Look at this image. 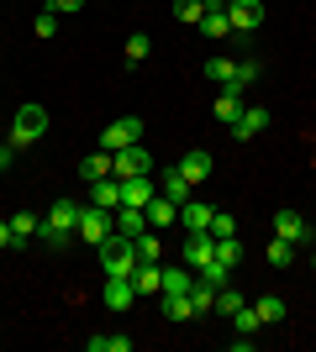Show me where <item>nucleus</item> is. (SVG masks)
Returning a JSON list of instances; mask_svg holds the SVG:
<instances>
[{"mask_svg":"<svg viewBox=\"0 0 316 352\" xmlns=\"http://www.w3.org/2000/svg\"><path fill=\"white\" fill-rule=\"evenodd\" d=\"M143 132H148V126H143V116H116V121L101 132V147H105V153H121V147L143 142Z\"/></svg>","mask_w":316,"mask_h":352,"instance_id":"5","label":"nucleus"},{"mask_svg":"<svg viewBox=\"0 0 316 352\" xmlns=\"http://www.w3.org/2000/svg\"><path fill=\"white\" fill-rule=\"evenodd\" d=\"M190 305H196V316H211V310H216V289H211L200 274H196V284H190Z\"/></svg>","mask_w":316,"mask_h":352,"instance_id":"26","label":"nucleus"},{"mask_svg":"<svg viewBox=\"0 0 316 352\" xmlns=\"http://www.w3.org/2000/svg\"><path fill=\"white\" fill-rule=\"evenodd\" d=\"M111 174H116V158H111L105 147H95L90 158L79 163V179H85V184H95V179H111Z\"/></svg>","mask_w":316,"mask_h":352,"instance_id":"17","label":"nucleus"},{"mask_svg":"<svg viewBox=\"0 0 316 352\" xmlns=\"http://www.w3.org/2000/svg\"><path fill=\"white\" fill-rule=\"evenodd\" d=\"M253 79H258V63H253V58H242V63H238V69H232V79H227V85H222V89H238V95H242V89L253 85Z\"/></svg>","mask_w":316,"mask_h":352,"instance_id":"29","label":"nucleus"},{"mask_svg":"<svg viewBox=\"0 0 316 352\" xmlns=\"http://www.w3.org/2000/svg\"><path fill=\"white\" fill-rule=\"evenodd\" d=\"M48 11H59V16H74V11H85V0H48Z\"/></svg>","mask_w":316,"mask_h":352,"instance_id":"41","label":"nucleus"},{"mask_svg":"<svg viewBox=\"0 0 316 352\" xmlns=\"http://www.w3.org/2000/svg\"><path fill=\"white\" fill-rule=\"evenodd\" d=\"M95 252H101V268H105V274H121V279H132L137 263H143V258H137V242H132V236H121V232H111Z\"/></svg>","mask_w":316,"mask_h":352,"instance_id":"1","label":"nucleus"},{"mask_svg":"<svg viewBox=\"0 0 316 352\" xmlns=\"http://www.w3.org/2000/svg\"><path fill=\"white\" fill-rule=\"evenodd\" d=\"M158 195H169L174 206H185V200L196 195V184H190V179L180 174V168H164V174H158Z\"/></svg>","mask_w":316,"mask_h":352,"instance_id":"16","label":"nucleus"},{"mask_svg":"<svg viewBox=\"0 0 316 352\" xmlns=\"http://www.w3.org/2000/svg\"><path fill=\"white\" fill-rule=\"evenodd\" d=\"M90 206H101V210H116V206H121L116 174H111V179H95V184H90Z\"/></svg>","mask_w":316,"mask_h":352,"instance_id":"20","label":"nucleus"},{"mask_svg":"<svg viewBox=\"0 0 316 352\" xmlns=\"http://www.w3.org/2000/svg\"><path fill=\"white\" fill-rule=\"evenodd\" d=\"M90 352H132V337H85Z\"/></svg>","mask_w":316,"mask_h":352,"instance_id":"35","label":"nucleus"},{"mask_svg":"<svg viewBox=\"0 0 316 352\" xmlns=\"http://www.w3.org/2000/svg\"><path fill=\"white\" fill-rule=\"evenodd\" d=\"M238 116H242V95H238V89H222V95H216V121L232 126Z\"/></svg>","mask_w":316,"mask_h":352,"instance_id":"25","label":"nucleus"},{"mask_svg":"<svg viewBox=\"0 0 316 352\" xmlns=\"http://www.w3.org/2000/svg\"><path fill=\"white\" fill-rule=\"evenodd\" d=\"M153 53V37L148 32H132V37H127V63H143Z\"/></svg>","mask_w":316,"mask_h":352,"instance_id":"33","label":"nucleus"},{"mask_svg":"<svg viewBox=\"0 0 316 352\" xmlns=\"http://www.w3.org/2000/svg\"><path fill=\"white\" fill-rule=\"evenodd\" d=\"M264 126H269V111H264V105H253V111H242L227 132L238 137V142H253V137H264Z\"/></svg>","mask_w":316,"mask_h":352,"instance_id":"11","label":"nucleus"},{"mask_svg":"<svg viewBox=\"0 0 316 352\" xmlns=\"http://www.w3.org/2000/svg\"><path fill=\"white\" fill-rule=\"evenodd\" d=\"M211 216H216V206H200L196 195L180 206V226H185V232H211Z\"/></svg>","mask_w":316,"mask_h":352,"instance_id":"15","label":"nucleus"},{"mask_svg":"<svg viewBox=\"0 0 316 352\" xmlns=\"http://www.w3.org/2000/svg\"><path fill=\"white\" fill-rule=\"evenodd\" d=\"M174 168H180V174L190 179V184H206V179H211V168H216V163H211V153H206V147H196V153H185V158L174 163Z\"/></svg>","mask_w":316,"mask_h":352,"instance_id":"14","label":"nucleus"},{"mask_svg":"<svg viewBox=\"0 0 316 352\" xmlns=\"http://www.w3.org/2000/svg\"><path fill=\"white\" fill-rule=\"evenodd\" d=\"M174 16H180L185 27H200V16H206V0H174Z\"/></svg>","mask_w":316,"mask_h":352,"instance_id":"32","label":"nucleus"},{"mask_svg":"<svg viewBox=\"0 0 316 352\" xmlns=\"http://www.w3.org/2000/svg\"><path fill=\"white\" fill-rule=\"evenodd\" d=\"M211 258H216V236H211V232H185L180 263H185V268H196V274H200V268H206Z\"/></svg>","mask_w":316,"mask_h":352,"instance_id":"6","label":"nucleus"},{"mask_svg":"<svg viewBox=\"0 0 316 352\" xmlns=\"http://www.w3.org/2000/svg\"><path fill=\"white\" fill-rule=\"evenodd\" d=\"M158 252H164V232L148 226V232L137 236V258H143V263H158Z\"/></svg>","mask_w":316,"mask_h":352,"instance_id":"28","label":"nucleus"},{"mask_svg":"<svg viewBox=\"0 0 316 352\" xmlns=\"http://www.w3.org/2000/svg\"><path fill=\"white\" fill-rule=\"evenodd\" d=\"M121 184V206H148L153 195H158V179L153 174H137V179H116Z\"/></svg>","mask_w":316,"mask_h":352,"instance_id":"10","label":"nucleus"},{"mask_svg":"<svg viewBox=\"0 0 316 352\" xmlns=\"http://www.w3.org/2000/svg\"><path fill=\"white\" fill-rule=\"evenodd\" d=\"M311 268H316V252H311Z\"/></svg>","mask_w":316,"mask_h":352,"instance_id":"44","label":"nucleus"},{"mask_svg":"<svg viewBox=\"0 0 316 352\" xmlns=\"http://www.w3.org/2000/svg\"><path fill=\"white\" fill-rule=\"evenodd\" d=\"M143 210H148V226H153V232H164V226H174V221H180V206H174L169 195H153Z\"/></svg>","mask_w":316,"mask_h":352,"instance_id":"18","label":"nucleus"},{"mask_svg":"<svg viewBox=\"0 0 316 352\" xmlns=\"http://www.w3.org/2000/svg\"><path fill=\"white\" fill-rule=\"evenodd\" d=\"M264 258H269V263H274V268H290V263H295V248H290L285 236H274L269 248H264Z\"/></svg>","mask_w":316,"mask_h":352,"instance_id":"31","label":"nucleus"},{"mask_svg":"<svg viewBox=\"0 0 316 352\" xmlns=\"http://www.w3.org/2000/svg\"><path fill=\"white\" fill-rule=\"evenodd\" d=\"M111 232H116V210H101V206H85V210H79V242L101 248Z\"/></svg>","mask_w":316,"mask_h":352,"instance_id":"4","label":"nucleus"},{"mask_svg":"<svg viewBox=\"0 0 316 352\" xmlns=\"http://www.w3.org/2000/svg\"><path fill=\"white\" fill-rule=\"evenodd\" d=\"M190 284H196V268H185V263L164 268V294H190Z\"/></svg>","mask_w":316,"mask_h":352,"instance_id":"23","label":"nucleus"},{"mask_svg":"<svg viewBox=\"0 0 316 352\" xmlns=\"http://www.w3.org/2000/svg\"><path fill=\"white\" fill-rule=\"evenodd\" d=\"M11 163H16V147H11V142H0V174H6Z\"/></svg>","mask_w":316,"mask_h":352,"instance_id":"42","label":"nucleus"},{"mask_svg":"<svg viewBox=\"0 0 316 352\" xmlns=\"http://www.w3.org/2000/svg\"><path fill=\"white\" fill-rule=\"evenodd\" d=\"M132 284H137V294H164V268L158 263H137Z\"/></svg>","mask_w":316,"mask_h":352,"instance_id":"21","label":"nucleus"},{"mask_svg":"<svg viewBox=\"0 0 316 352\" xmlns=\"http://www.w3.org/2000/svg\"><path fill=\"white\" fill-rule=\"evenodd\" d=\"M116 232L137 242V236L148 232V210H143V206H116Z\"/></svg>","mask_w":316,"mask_h":352,"instance_id":"19","label":"nucleus"},{"mask_svg":"<svg viewBox=\"0 0 316 352\" xmlns=\"http://www.w3.org/2000/svg\"><path fill=\"white\" fill-rule=\"evenodd\" d=\"M79 210L85 206H74V200H53V206H48V226H59V232H69V236H79Z\"/></svg>","mask_w":316,"mask_h":352,"instance_id":"13","label":"nucleus"},{"mask_svg":"<svg viewBox=\"0 0 316 352\" xmlns=\"http://www.w3.org/2000/svg\"><path fill=\"white\" fill-rule=\"evenodd\" d=\"M211 236H238V221H232V210H216V216H211Z\"/></svg>","mask_w":316,"mask_h":352,"instance_id":"38","label":"nucleus"},{"mask_svg":"<svg viewBox=\"0 0 316 352\" xmlns=\"http://www.w3.org/2000/svg\"><path fill=\"white\" fill-rule=\"evenodd\" d=\"M253 310H258V321H264V326H280V321H285V300H280V294H258Z\"/></svg>","mask_w":316,"mask_h":352,"instance_id":"24","label":"nucleus"},{"mask_svg":"<svg viewBox=\"0 0 316 352\" xmlns=\"http://www.w3.org/2000/svg\"><path fill=\"white\" fill-rule=\"evenodd\" d=\"M43 137H48V111H43V105H21V111L11 116V137H6V142L21 153V147L43 142Z\"/></svg>","mask_w":316,"mask_h":352,"instance_id":"2","label":"nucleus"},{"mask_svg":"<svg viewBox=\"0 0 316 352\" xmlns=\"http://www.w3.org/2000/svg\"><path fill=\"white\" fill-rule=\"evenodd\" d=\"M227 21H232V32H258L264 27V0H227Z\"/></svg>","mask_w":316,"mask_h":352,"instance_id":"8","label":"nucleus"},{"mask_svg":"<svg viewBox=\"0 0 316 352\" xmlns=\"http://www.w3.org/2000/svg\"><path fill=\"white\" fill-rule=\"evenodd\" d=\"M200 279H206L211 289H222V284H232V268H227V263H216V258H211V263L200 268Z\"/></svg>","mask_w":316,"mask_h":352,"instance_id":"36","label":"nucleus"},{"mask_svg":"<svg viewBox=\"0 0 316 352\" xmlns=\"http://www.w3.org/2000/svg\"><path fill=\"white\" fill-rule=\"evenodd\" d=\"M216 263H227V268L242 263V242L238 236H216Z\"/></svg>","mask_w":316,"mask_h":352,"instance_id":"30","label":"nucleus"},{"mask_svg":"<svg viewBox=\"0 0 316 352\" xmlns=\"http://www.w3.org/2000/svg\"><path fill=\"white\" fill-rule=\"evenodd\" d=\"M37 226H43V216H32V210H16V216H11V236H16V242H32Z\"/></svg>","mask_w":316,"mask_h":352,"instance_id":"27","label":"nucleus"},{"mask_svg":"<svg viewBox=\"0 0 316 352\" xmlns=\"http://www.w3.org/2000/svg\"><path fill=\"white\" fill-rule=\"evenodd\" d=\"M101 300L121 316V310H132V305H137V284H132V279H121V274H105V294H101Z\"/></svg>","mask_w":316,"mask_h":352,"instance_id":"9","label":"nucleus"},{"mask_svg":"<svg viewBox=\"0 0 316 352\" xmlns=\"http://www.w3.org/2000/svg\"><path fill=\"white\" fill-rule=\"evenodd\" d=\"M274 236H285L290 248H311V242H316V226L301 216V210H274Z\"/></svg>","mask_w":316,"mask_h":352,"instance_id":"3","label":"nucleus"},{"mask_svg":"<svg viewBox=\"0 0 316 352\" xmlns=\"http://www.w3.org/2000/svg\"><path fill=\"white\" fill-rule=\"evenodd\" d=\"M232 69H238L232 58H206V79H211V85H227V79H232Z\"/></svg>","mask_w":316,"mask_h":352,"instance_id":"37","label":"nucleus"},{"mask_svg":"<svg viewBox=\"0 0 316 352\" xmlns=\"http://www.w3.org/2000/svg\"><path fill=\"white\" fill-rule=\"evenodd\" d=\"M200 32H206L211 43H222V37H232V21H227V0H206V16H200Z\"/></svg>","mask_w":316,"mask_h":352,"instance_id":"12","label":"nucleus"},{"mask_svg":"<svg viewBox=\"0 0 316 352\" xmlns=\"http://www.w3.org/2000/svg\"><path fill=\"white\" fill-rule=\"evenodd\" d=\"M37 242H43V248H53V252H63L69 242H74V236H69V232H59V226H48V221H43V226H37Z\"/></svg>","mask_w":316,"mask_h":352,"instance_id":"34","label":"nucleus"},{"mask_svg":"<svg viewBox=\"0 0 316 352\" xmlns=\"http://www.w3.org/2000/svg\"><path fill=\"white\" fill-rule=\"evenodd\" d=\"M158 310H164V321H190L196 316L190 294H158Z\"/></svg>","mask_w":316,"mask_h":352,"instance_id":"22","label":"nucleus"},{"mask_svg":"<svg viewBox=\"0 0 316 352\" xmlns=\"http://www.w3.org/2000/svg\"><path fill=\"white\" fill-rule=\"evenodd\" d=\"M116 158V179H137V174H153V153L143 142H132V147H121V153H111Z\"/></svg>","mask_w":316,"mask_h":352,"instance_id":"7","label":"nucleus"},{"mask_svg":"<svg viewBox=\"0 0 316 352\" xmlns=\"http://www.w3.org/2000/svg\"><path fill=\"white\" fill-rule=\"evenodd\" d=\"M32 32H37V37H53V32H59V11H43L32 21Z\"/></svg>","mask_w":316,"mask_h":352,"instance_id":"40","label":"nucleus"},{"mask_svg":"<svg viewBox=\"0 0 316 352\" xmlns=\"http://www.w3.org/2000/svg\"><path fill=\"white\" fill-rule=\"evenodd\" d=\"M0 248H16V236H11V221H0Z\"/></svg>","mask_w":316,"mask_h":352,"instance_id":"43","label":"nucleus"},{"mask_svg":"<svg viewBox=\"0 0 316 352\" xmlns=\"http://www.w3.org/2000/svg\"><path fill=\"white\" fill-rule=\"evenodd\" d=\"M238 305H242V294L232 289V284H222V289H216V310H222V316H232Z\"/></svg>","mask_w":316,"mask_h":352,"instance_id":"39","label":"nucleus"}]
</instances>
